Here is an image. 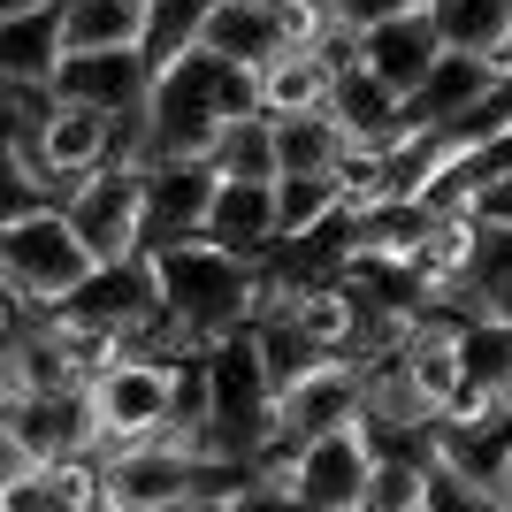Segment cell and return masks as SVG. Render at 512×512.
Segmentation results:
<instances>
[{"label": "cell", "mask_w": 512, "mask_h": 512, "mask_svg": "<svg viewBox=\"0 0 512 512\" xmlns=\"http://www.w3.org/2000/svg\"><path fill=\"white\" fill-rule=\"evenodd\" d=\"M161 268V291H169V314L192 329V344H222L230 329L268 306V283H260V260L214 245V237H176L153 253Z\"/></svg>", "instance_id": "6da1fadb"}, {"label": "cell", "mask_w": 512, "mask_h": 512, "mask_svg": "<svg viewBox=\"0 0 512 512\" xmlns=\"http://www.w3.org/2000/svg\"><path fill=\"white\" fill-rule=\"evenodd\" d=\"M92 268H100V260H92V245L77 237V222H69L62 207L8 214V222H0V291H8V299L62 306Z\"/></svg>", "instance_id": "7a4b0ae2"}, {"label": "cell", "mask_w": 512, "mask_h": 512, "mask_svg": "<svg viewBox=\"0 0 512 512\" xmlns=\"http://www.w3.org/2000/svg\"><path fill=\"white\" fill-rule=\"evenodd\" d=\"M222 100H214V46H192L184 62L153 69V100H146V169L153 161H192L214 153L222 138Z\"/></svg>", "instance_id": "3957f363"}, {"label": "cell", "mask_w": 512, "mask_h": 512, "mask_svg": "<svg viewBox=\"0 0 512 512\" xmlns=\"http://www.w3.org/2000/svg\"><path fill=\"white\" fill-rule=\"evenodd\" d=\"M360 413H367V360L337 352V360H321L314 375H299V383L276 390V421H268L260 459H299L306 444H321V436L352 428Z\"/></svg>", "instance_id": "277c9868"}, {"label": "cell", "mask_w": 512, "mask_h": 512, "mask_svg": "<svg viewBox=\"0 0 512 512\" xmlns=\"http://www.w3.org/2000/svg\"><path fill=\"white\" fill-rule=\"evenodd\" d=\"M367 467H375V436H367V421H352V428H337V436L306 444L299 459H260L268 497H276V505H306V512H352L367 497Z\"/></svg>", "instance_id": "5b68a950"}, {"label": "cell", "mask_w": 512, "mask_h": 512, "mask_svg": "<svg viewBox=\"0 0 512 512\" xmlns=\"http://www.w3.org/2000/svg\"><path fill=\"white\" fill-rule=\"evenodd\" d=\"M62 451H100V413H92L85 383H54L0 406V474H23Z\"/></svg>", "instance_id": "8992f818"}, {"label": "cell", "mask_w": 512, "mask_h": 512, "mask_svg": "<svg viewBox=\"0 0 512 512\" xmlns=\"http://www.w3.org/2000/svg\"><path fill=\"white\" fill-rule=\"evenodd\" d=\"M146 192H153L146 161H107V169H92L85 184L69 192L62 214L77 222L92 260H130V253H153L146 245Z\"/></svg>", "instance_id": "52a82bcc"}, {"label": "cell", "mask_w": 512, "mask_h": 512, "mask_svg": "<svg viewBox=\"0 0 512 512\" xmlns=\"http://www.w3.org/2000/svg\"><path fill=\"white\" fill-rule=\"evenodd\" d=\"M92 413H100V451L161 436V428L176 421V360H146V352L115 360L100 383H92Z\"/></svg>", "instance_id": "ba28073f"}, {"label": "cell", "mask_w": 512, "mask_h": 512, "mask_svg": "<svg viewBox=\"0 0 512 512\" xmlns=\"http://www.w3.org/2000/svg\"><path fill=\"white\" fill-rule=\"evenodd\" d=\"M214 192H222V169L207 153L192 161H153V192H146V245H176V237H207Z\"/></svg>", "instance_id": "9c48e42d"}, {"label": "cell", "mask_w": 512, "mask_h": 512, "mask_svg": "<svg viewBox=\"0 0 512 512\" xmlns=\"http://www.w3.org/2000/svg\"><path fill=\"white\" fill-rule=\"evenodd\" d=\"M490 85H497V54L444 46V54H436V69L406 92V130H444V123H459V115H467Z\"/></svg>", "instance_id": "30bf717a"}, {"label": "cell", "mask_w": 512, "mask_h": 512, "mask_svg": "<svg viewBox=\"0 0 512 512\" xmlns=\"http://www.w3.org/2000/svg\"><path fill=\"white\" fill-rule=\"evenodd\" d=\"M115 153H123V115H107V107H92V100L54 107V123H46V161H54V176H62L69 192H77L92 169H107Z\"/></svg>", "instance_id": "8fae6325"}, {"label": "cell", "mask_w": 512, "mask_h": 512, "mask_svg": "<svg viewBox=\"0 0 512 512\" xmlns=\"http://www.w3.org/2000/svg\"><path fill=\"white\" fill-rule=\"evenodd\" d=\"M444 23H436V8H413V16H390V23H367L360 31V62L375 69V77H390L398 92H413L436 69V54H444Z\"/></svg>", "instance_id": "7c38bea8"}, {"label": "cell", "mask_w": 512, "mask_h": 512, "mask_svg": "<svg viewBox=\"0 0 512 512\" xmlns=\"http://www.w3.org/2000/svg\"><path fill=\"white\" fill-rule=\"evenodd\" d=\"M207 237L230 245V253H245V260H260L268 245H276V184H260V176H222L214 214H207Z\"/></svg>", "instance_id": "4fadbf2b"}, {"label": "cell", "mask_w": 512, "mask_h": 512, "mask_svg": "<svg viewBox=\"0 0 512 512\" xmlns=\"http://www.w3.org/2000/svg\"><path fill=\"white\" fill-rule=\"evenodd\" d=\"M62 54H69L62 0L0 16V77H54V69H62Z\"/></svg>", "instance_id": "5bb4252c"}, {"label": "cell", "mask_w": 512, "mask_h": 512, "mask_svg": "<svg viewBox=\"0 0 512 512\" xmlns=\"http://www.w3.org/2000/svg\"><path fill=\"white\" fill-rule=\"evenodd\" d=\"M329 107H337V123L352 130V138H406V92L390 85V77H375L367 62L337 69Z\"/></svg>", "instance_id": "9a60e30c"}, {"label": "cell", "mask_w": 512, "mask_h": 512, "mask_svg": "<svg viewBox=\"0 0 512 512\" xmlns=\"http://www.w3.org/2000/svg\"><path fill=\"white\" fill-rule=\"evenodd\" d=\"M207 46L230 54V62H276L283 46V0H214V23H207Z\"/></svg>", "instance_id": "2e32d148"}, {"label": "cell", "mask_w": 512, "mask_h": 512, "mask_svg": "<svg viewBox=\"0 0 512 512\" xmlns=\"http://www.w3.org/2000/svg\"><path fill=\"white\" fill-rule=\"evenodd\" d=\"M337 92V62L321 46H283L276 62H260V100L268 115H299V107H329Z\"/></svg>", "instance_id": "e0dca14e"}, {"label": "cell", "mask_w": 512, "mask_h": 512, "mask_svg": "<svg viewBox=\"0 0 512 512\" xmlns=\"http://www.w3.org/2000/svg\"><path fill=\"white\" fill-rule=\"evenodd\" d=\"M276 146H283V176H337L352 130L337 123V107H299V115H276Z\"/></svg>", "instance_id": "ac0fdd59"}, {"label": "cell", "mask_w": 512, "mask_h": 512, "mask_svg": "<svg viewBox=\"0 0 512 512\" xmlns=\"http://www.w3.org/2000/svg\"><path fill=\"white\" fill-rule=\"evenodd\" d=\"M222 176H260V184H276L283 176V146H276V115L268 107H253V115H230L222 123V138H214L207 153Z\"/></svg>", "instance_id": "d6986e66"}, {"label": "cell", "mask_w": 512, "mask_h": 512, "mask_svg": "<svg viewBox=\"0 0 512 512\" xmlns=\"http://www.w3.org/2000/svg\"><path fill=\"white\" fill-rule=\"evenodd\" d=\"M360 505L367 512H428L436 505V459H421V451H375Z\"/></svg>", "instance_id": "ffe728a7"}, {"label": "cell", "mask_w": 512, "mask_h": 512, "mask_svg": "<svg viewBox=\"0 0 512 512\" xmlns=\"http://www.w3.org/2000/svg\"><path fill=\"white\" fill-rule=\"evenodd\" d=\"M207 23H214V0H153L138 46H146L153 69H169V62H184L192 46H207Z\"/></svg>", "instance_id": "44dd1931"}, {"label": "cell", "mask_w": 512, "mask_h": 512, "mask_svg": "<svg viewBox=\"0 0 512 512\" xmlns=\"http://www.w3.org/2000/svg\"><path fill=\"white\" fill-rule=\"evenodd\" d=\"M153 0H62L69 46H138Z\"/></svg>", "instance_id": "7402d4cb"}, {"label": "cell", "mask_w": 512, "mask_h": 512, "mask_svg": "<svg viewBox=\"0 0 512 512\" xmlns=\"http://www.w3.org/2000/svg\"><path fill=\"white\" fill-rule=\"evenodd\" d=\"M344 207V176H276V237H299Z\"/></svg>", "instance_id": "603a6c76"}, {"label": "cell", "mask_w": 512, "mask_h": 512, "mask_svg": "<svg viewBox=\"0 0 512 512\" xmlns=\"http://www.w3.org/2000/svg\"><path fill=\"white\" fill-rule=\"evenodd\" d=\"M436 23H444L451 46H474V54H497L512 31V0H436Z\"/></svg>", "instance_id": "cb8c5ba5"}, {"label": "cell", "mask_w": 512, "mask_h": 512, "mask_svg": "<svg viewBox=\"0 0 512 512\" xmlns=\"http://www.w3.org/2000/svg\"><path fill=\"white\" fill-rule=\"evenodd\" d=\"M444 421H459V428H497V421H512V383H497V375H459Z\"/></svg>", "instance_id": "d4e9b609"}, {"label": "cell", "mask_w": 512, "mask_h": 512, "mask_svg": "<svg viewBox=\"0 0 512 512\" xmlns=\"http://www.w3.org/2000/svg\"><path fill=\"white\" fill-rule=\"evenodd\" d=\"M413 8H436V0H337V16L344 23H390V16H413Z\"/></svg>", "instance_id": "484cf974"}, {"label": "cell", "mask_w": 512, "mask_h": 512, "mask_svg": "<svg viewBox=\"0 0 512 512\" xmlns=\"http://www.w3.org/2000/svg\"><path fill=\"white\" fill-rule=\"evenodd\" d=\"M474 214H482L490 230H512V169L497 176V184H490V192H482V199H474Z\"/></svg>", "instance_id": "4316f807"}, {"label": "cell", "mask_w": 512, "mask_h": 512, "mask_svg": "<svg viewBox=\"0 0 512 512\" xmlns=\"http://www.w3.org/2000/svg\"><path fill=\"white\" fill-rule=\"evenodd\" d=\"M16 8H46V0H0V16H16Z\"/></svg>", "instance_id": "83f0119b"}, {"label": "cell", "mask_w": 512, "mask_h": 512, "mask_svg": "<svg viewBox=\"0 0 512 512\" xmlns=\"http://www.w3.org/2000/svg\"><path fill=\"white\" fill-rule=\"evenodd\" d=\"M497 69H512V31H505V46H497Z\"/></svg>", "instance_id": "f1b7e54d"}]
</instances>
